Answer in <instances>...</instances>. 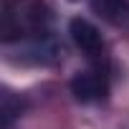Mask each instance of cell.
<instances>
[{
	"mask_svg": "<svg viewBox=\"0 0 129 129\" xmlns=\"http://www.w3.org/2000/svg\"><path fill=\"white\" fill-rule=\"evenodd\" d=\"M48 13L41 0H3V33L5 41L43 36Z\"/></svg>",
	"mask_w": 129,
	"mask_h": 129,
	"instance_id": "1",
	"label": "cell"
},
{
	"mask_svg": "<svg viewBox=\"0 0 129 129\" xmlns=\"http://www.w3.org/2000/svg\"><path fill=\"white\" fill-rule=\"evenodd\" d=\"M71 91L79 101H99L106 96L109 91V81L106 74L101 69H89V71H79L71 79Z\"/></svg>",
	"mask_w": 129,
	"mask_h": 129,
	"instance_id": "2",
	"label": "cell"
},
{
	"mask_svg": "<svg viewBox=\"0 0 129 129\" xmlns=\"http://www.w3.org/2000/svg\"><path fill=\"white\" fill-rule=\"evenodd\" d=\"M69 33H71V41L89 56V58H96L104 53V38L99 33V28L94 23H89L86 18H74L69 23Z\"/></svg>",
	"mask_w": 129,
	"mask_h": 129,
	"instance_id": "3",
	"label": "cell"
},
{
	"mask_svg": "<svg viewBox=\"0 0 129 129\" xmlns=\"http://www.w3.org/2000/svg\"><path fill=\"white\" fill-rule=\"evenodd\" d=\"M91 5L104 20H109L114 25L129 23V0H91Z\"/></svg>",
	"mask_w": 129,
	"mask_h": 129,
	"instance_id": "4",
	"label": "cell"
}]
</instances>
